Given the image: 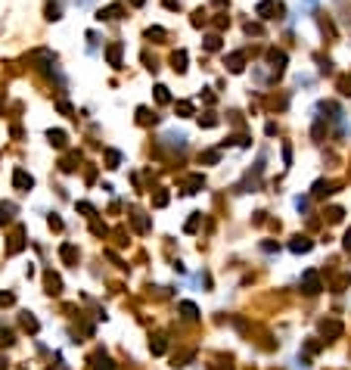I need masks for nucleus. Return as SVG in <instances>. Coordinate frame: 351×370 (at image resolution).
Returning <instances> with one entry per match:
<instances>
[{"label": "nucleus", "mask_w": 351, "mask_h": 370, "mask_svg": "<svg viewBox=\"0 0 351 370\" xmlns=\"http://www.w3.org/2000/svg\"><path fill=\"white\" fill-rule=\"evenodd\" d=\"M16 218V205L13 202H0V224H9Z\"/></svg>", "instance_id": "obj_7"}, {"label": "nucleus", "mask_w": 351, "mask_h": 370, "mask_svg": "<svg viewBox=\"0 0 351 370\" xmlns=\"http://www.w3.org/2000/svg\"><path fill=\"white\" fill-rule=\"evenodd\" d=\"M50 143H56V146H65V134H62V131H50Z\"/></svg>", "instance_id": "obj_17"}, {"label": "nucleus", "mask_w": 351, "mask_h": 370, "mask_svg": "<svg viewBox=\"0 0 351 370\" xmlns=\"http://www.w3.org/2000/svg\"><path fill=\"white\" fill-rule=\"evenodd\" d=\"M320 333H323L326 339H336L339 333H342V323H339V320H323L320 323Z\"/></svg>", "instance_id": "obj_3"}, {"label": "nucleus", "mask_w": 351, "mask_h": 370, "mask_svg": "<svg viewBox=\"0 0 351 370\" xmlns=\"http://www.w3.org/2000/svg\"><path fill=\"white\" fill-rule=\"evenodd\" d=\"M156 100L159 103H168V87H156Z\"/></svg>", "instance_id": "obj_20"}, {"label": "nucleus", "mask_w": 351, "mask_h": 370, "mask_svg": "<svg viewBox=\"0 0 351 370\" xmlns=\"http://www.w3.org/2000/svg\"><path fill=\"white\" fill-rule=\"evenodd\" d=\"M180 311H183L186 320H196V317H199V308H196L193 302H180Z\"/></svg>", "instance_id": "obj_9"}, {"label": "nucleus", "mask_w": 351, "mask_h": 370, "mask_svg": "<svg viewBox=\"0 0 351 370\" xmlns=\"http://www.w3.org/2000/svg\"><path fill=\"white\" fill-rule=\"evenodd\" d=\"M106 162H109V168H118V162H121V156L115 153V149H109L106 153Z\"/></svg>", "instance_id": "obj_18"}, {"label": "nucleus", "mask_w": 351, "mask_h": 370, "mask_svg": "<svg viewBox=\"0 0 351 370\" xmlns=\"http://www.w3.org/2000/svg\"><path fill=\"white\" fill-rule=\"evenodd\" d=\"M131 224H134V230H137V234H149V218H146V215L134 212V215H131Z\"/></svg>", "instance_id": "obj_6"}, {"label": "nucleus", "mask_w": 351, "mask_h": 370, "mask_svg": "<svg viewBox=\"0 0 351 370\" xmlns=\"http://www.w3.org/2000/svg\"><path fill=\"white\" fill-rule=\"evenodd\" d=\"M22 246H25V243H22V230H16L13 240H9V249H6V252H9V255H16V252H19Z\"/></svg>", "instance_id": "obj_10"}, {"label": "nucleus", "mask_w": 351, "mask_h": 370, "mask_svg": "<svg viewBox=\"0 0 351 370\" xmlns=\"http://www.w3.org/2000/svg\"><path fill=\"white\" fill-rule=\"evenodd\" d=\"M149 349H153V355H165V339L156 336L153 342H149Z\"/></svg>", "instance_id": "obj_13"}, {"label": "nucleus", "mask_w": 351, "mask_h": 370, "mask_svg": "<svg viewBox=\"0 0 351 370\" xmlns=\"http://www.w3.org/2000/svg\"><path fill=\"white\" fill-rule=\"evenodd\" d=\"M326 193H330V184H326V181H317V184H314V196H326Z\"/></svg>", "instance_id": "obj_16"}, {"label": "nucleus", "mask_w": 351, "mask_h": 370, "mask_svg": "<svg viewBox=\"0 0 351 370\" xmlns=\"http://www.w3.org/2000/svg\"><path fill=\"white\" fill-rule=\"evenodd\" d=\"M311 246H314V243H311L308 237H295V240L289 243V249L295 252V255H305V252H311Z\"/></svg>", "instance_id": "obj_2"}, {"label": "nucleus", "mask_w": 351, "mask_h": 370, "mask_svg": "<svg viewBox=\"0 0 351 370\" xmlns=\"http://www.w3.org/2000/svg\"><path fill=\"white\" fill-rule=\"evenodd\" d=\"M50 227H53V230H62V218H56V215H50Z\"/></svg>", "instance_id": "obj_22"}, {"label": "nucleus", "mask_w": 351, "mask_h": 370, "mask_svg": "<svg viewBox=\"0 0 351 370\" xmlns=\"http://www.w3.org/2000/svg\"><path fill=\"white\" fill-rule=\"evenodd\" d=\"M90 364H93V370H115V364L109 361V355H103V352H97L90 358Z\"/></svg>", "instance_id": "obj_5"}, {"label": "nucleus", "mask_w": 351, "mask_h": 370, "mask_svg": "<svg viewBox=\"0 0 351 370\" xmlns=\"http://www.w3.org/2000/svg\"><path fill=\"white\" fill-rule=\"evenodd\" d=\"M202 184H205V181H202V178H199V175H193V178H190V181H186V187H190V190H186V193H196V190H199V187H202Z\"/></svg>", "instance_id": "obj_15"}, {"label": "nucleus", "mask_w": 351, "mask_h": 370, "mask_svg": "<svg viewBox=\"0 0 351 370\" xmlns=\"http://www.w3.org/2000/svg\"><path fill=\"white\" fill-rule=\"evenodd\" d=\"M0 305H13V296H9V293H0Z\"/></svg>", "instance_id": "obj_24"}, {"label": "nucleus", "mask_w": 351, "mask_h": 370, "mask_svg": "<svg viewBox=\"0 0 351 370\" xmlns=\"http://www.w3.org/2000/svg\"><path fill=\"white\" fill-rule=\"evenodd\" d=\"M153 205H156V209H162V205H168V193H165V190H159V193L153 196Z\"/></svg>", "instance_id": "obj_14"}, {"label": "nucleus", "mask_w": 351, "mask_h": 370, "mask_svg": "<svg viewBox=\"0 0 351 370\" xmlns=\"http://www.w3.org/2000/svg\"><path fill=\"white\" fill-rule=\"evenodd\" d=\"M13 184H16V190H22V193H28V190L34 187V178L28 175V171H22V168H16V175H13Z\"/></svg>", "instance_id": "obj_1"}, {"label": "nucleus", "mask_w": 351, "mask_h": 370, "mask_svg": "<svg viewBox=\"0 0 351 370\" xmlns=\"http://www.w3.org/2000/svg\"><path fill=\"white\" fill-rule=\"evenodd\" d=\"M22 327H25L28 333H38V327H41V323H38V320H34L31 314H22Z\"/></svg>", "instance_id": "obj_11"}, {"label": "nucleus", "mask_w": 351, "mask_h": 370, "mask_svg": "<svg viewBox=\"0 0 351 370\" xmlns=\"http://www.w3.org/2000/svg\"><path fill=\"white\" fill-rule=\"evenodd\" d=\"M59 255H62V258H65L68 264H78V249L72 246V243H65V246L59 249Z\"/></svg>", "instance_id": "obj_8"}, {"label": "nucleus", "mask_w": 351, "mask_h": 370, "mask_svg": "<svg viewBox=\"0 0 351 370\" xmlns=\"http://www.w3.org/2000/svg\"><path fill=\"white\" fill-rule=\"evenodd\" d=\"M199 221H202V215H199V212H196V215L190 218V221H186V230H190V234H193V230L199 227Z\"/></svg>", "instance_id": "obj_19"}, {"label": "nucleus", "mask_w": 351, "mask_h": 370, "mask_svg": "<svg viewBox=\"0 0 351 370\" xmlns=\"http://www.w3.org/2000/svg\"><path fill=\"white\" fill-rule=\"evenodd\" d=\"M75 3H78V6H90V3H93V0H75Z\"/></svg>", "instance_id": "obj_26"}, {"label": "nucleus", "mask_w": 351, "mask_h": 370, "mask_svg": "<svg viewBox=\"0 0 351 370\" xmlns=\"http://www.w3.org/2000/svg\"><path fill=\"white\" fill-rule=\"evenodd\" d=\"M47 286H50V290H47V293H59V286H62V283H59V277H56L53 271L47 274Z\"/></svg>", "instance_id": "obj_12"}, {"label": "nucleus", "mask_w": 351, "mask_h": 370, "mask_svg": "<svg viewBox=\"0 0 351 370\" xmlns=\"http://www.w3.org/2000/svg\"><path fill=\"white\" fill-rule=\"evenodd\" d=\"M301 283H305V290H308V293H320V290H323V286H320V277L314 274V271H305Z\"/></svg>", "instance_id": "obj_4"}, {"label": "nucleus", "mask_w": 351, "mask_h": 370, "mask_svg": "<svg viewBox=\"0 0 351 370\" xmlns=\"http://www.w3.org/2000/svg\"><path fill=\"white\" fill-rule=\"evenodd\" d=\"M47 19H59V6H56V3L47 6Z\"/></svg>", "instance_id": "obj_21"}, {"label": "nucleus", "mask_w": 351, "mask_h": 370, "mask_svg": "<svg viewBox=\"0 0 351 370\" xmlns=\"http://www.w3.org/2000/svg\"><path fill=\"white\" fill-rule=\"evenodd\" d=\"M295 209H298V212H305V209H308V199H301V196H295Z\"/></svg>", "instance_id": "obj_23"}, {"label": "nucleus", "mask_w": 351, "mask_h": 370, "mask_svg": "<svg viewBox=\"0 0 351 370\" xmlns=\"http://www.w3.org/2000/svg\"><path fill=\"white\" fill-rule=\"evenodd\" d=\"M345 249H351V230L345 234Z\"/></svg>", "instance_id": "obj_25"}]
</instances>
